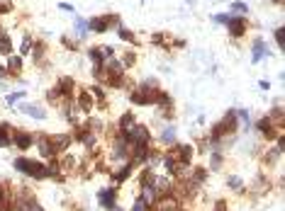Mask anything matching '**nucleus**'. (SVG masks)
Listing matches in <instances>:
<instances>
[{"mask_svg": "<svg viewBox=\"0 0 285 211\" xmlns=\"http://www.w3.org/2000/svg\"><path fill=\"white\" fill-rule=\"evenodd\" d=\"M13 165H15V170H17L20 175H25V177H30V180H37V182L49 180V172H47V160H39V158H27V155H17V158L13 160Z\"/></svg>", "mask_w": 285, "mask_h": 211, "instance_id": "1", "label": "nucleus"}, {"mask_svg": "<svg viewBox=\"0 0 285 211\" xmlns=\"http://www.w3.org/2000/svg\"><path fill=\"white\" fill-rule=\"evenodd\" d=\"M117 27H122V17L117 13H105V15H95L88 20V32L93 34H107Z\"/></svg>", "mask_w": 285, "mask_h": 211, "instance_id": "2", "label": "nucleus"}, {"mask_svg": "<svg viewBox=\"0 0 285 211\" xmlns=\"http://www.w3.org/2000/svg\"><path fill=\"white\" fill-rule=\"evenodd\" d=\"M127 141H129V148H134V146H154V134H151V126H147V124L136 121V124L132 126V131L127 134Z\"/></svg>", "mask_w": 285, "mask_h": 211, "instance_id": "3", "label": "nucleus"}, {"mask_svg": "<svg viewBox=\"0 0 285 211\" xmlns=\"http://www.w3.org/2000/svg\"><path fill=\"white\" fill-rule=\"evenodd\" d=\"M136 165L132 163V160H124V163H119L115 170H110V180H112V184L115 187H122V184H127L129 180H132V175H136Z\"/></svg>", "mask_w": 285, "mask_h": 211, "instance_id": "4", "label": "nucleus"}, {"mask_svg": "<svg viewBox=\"0 0 285 211\" xmlns=\"http://www.w3.org/2000/svg\"><path fill=\"white\" fill-rule=\"evenodd\" d=\"M224 27H227V34H229L232 39H236V42H239V39H244V37L249 34L251 22H249L244 15H232V17H229V22H227Z\"/></svg>", "mask_w": 285, "mask_h": 211, "instance_id": "5", "label": "nucleus"}, {"mask_svg": "<svg viewBox=\"0 0 285 211\" xmlns=\"http://www.w3.org/2000/svg\"><path fill=\"white\" fill-rule=\"evenodd\" d=\"M98 204H100L105 211H115V209L119 206V187L107 184V187L98 189Z\"/></svg>", "mask_w": 285, "mask_h": 211, "instance_id": "6", "label": "nucleus"}, {"mask_svg": "<svg viewBox=\"0 0 285 211\" xmlns=\"http://www.w3.org/2000/svg\"><path fill=\"white\" fill-rule=\"evenodd\" d=\"M81 155H76L73 151H66L59 155V170L64 177H71V175H78V167H81Z\"/></svg>", "mask_w": 285, "mask_h": 211, "instance_id": "7", "label": "nucleus"}, {"mask_svg": "<svg viewBox=\"0 0 285 211\" xmlns=\"http://www.w3.org/2000/svg\"><path fill=\"white\" fill-rule=\"evenodd\" d=\"M168 151L176 155V160H178V165H193V160H195V146H190V143H173V146H168Z\"/></svg>", "mask_w": 285, "mask_h": 211, "instance_id": "8", "label": "nucleus"}, {"mask_svg": "<svg viewBox=\"0 0 285 211\" xmlns=\"http://www.w3.org/2000/svg\"><path fill=\"white\" fill-rule=\"evenodd\" d=\"M54 90L61 95V102H64V100H73V97H76V90H78V83H76V78H71V75H61V78L54 83Z\"/></svg>", "mask_w": 285, "mask_h": 211, "instance_id": "9", "label": "nucleus"}, {"mask_svg": "<svg viewBox=\"0 0 285 211\" xmlns=\"http://www.w3.org/2000/svg\"><path fill=\"white\" fill-rule=\"evenodd\" d=\"M73 102H76L78 112H81V114H85V117H90V114L95 112V100H93V95L88 92V88H78V90H76Z\"/></svg>", "mask_w": 285, "mask_h": 211, "instance_id": "10", "label": "nucleus"}, {"mask_svg": "<svg viewBox=\"0 0 285 211\" xmlns=\"http://www.w3.org/2000/svg\"><path fill=\"white\" fill-rule=\"evenodd\" d=\"M10 143H13V148L27 153L30 148H34V134L32 131H25V129H15L13 136H10Z\"/></svg>", "mask_w": 285, "mask_h": 211, "instance_id": "11", "label": "nucleus"}, {"mask_svg": "<svg viewBox=\"0 0 285 211\" xmlns=\"http://www.w3.org/2000/svg\"><path fill=\"white\" fill-rule=\"evenodd\" d=\"M280 163H283V153H280L275 146H266V148L261 151V165H263L266 172L280 167Z\"/></svg>", "mask_w": 285, "mask_h": 211, "instance_id": "12", "label": "nucleus"}, {"mask_svg": "<svg viewBox=\"0 0 285 211\" xmlns=\"http://www.w3.org/2000/svg\"><path fill=\"white\" fill-rule=\"evenodd\" d=\"M251 129H256V134L263 138V141H275L278 138V129L273 126V121L268 119V117H261V119H256L253 124H251Z\"/></svg>", "mask_w": 285, "mask_h": 211, "instance_id": "13", "label": "nucleus"}, {"mask_svg": "<svg viewBox=\"0 0 285 211\" xmlns=\"http://www.w3.org/2000/svg\"><path fill=\"white\" fill-rule=\"evenodd\" d=\"M270 189V172H266V170H261V172H256V177L246 184V192H251L253 196H258V194H266Z\"/></svg>", "mask_w": 285, "mask_h": 211, "instance_id": "14", "label": "nucleus"}, {"mask_svg": "<svg viewBox=\"0 0 285 211\" xmlns=\"http://www.w3.org/2000/svg\"><path fill=\"white\" fill-rule=\"evenodd\" d=\"M30 56H32V63H34V66H44V63H47V56H49V44H47V39L34 37Z\"/></svg>", "mask_w": 285, "mask_h": 211, "instance_id": "15", "label": "nucleus"}, {"mask_svg": "<svg viewBox=\"0 0 285 211\" xmlns=\"http://www.w3.org/2000/svg\"><path fill=\"white\" fill-rule=\"evenodd\" d=\"M34 146H37V153H39V160H49L54 158V146H51V136L49 134H34Z\"/></svg>", "mask_w": 285, "mask_h": 211, "instance_id": "16", "label": "nucleus"}, {"mask_svg": "<svg viewBox=\"0 0 285 211\" xmlns=\"http://www.w3.org/2000/svg\"><path fill=\"white\" fill-rule=\"evenodd\" d=\"M173 177L171 175H166V172H156L154 175V189H156V194L159 196H164V194H171L173 192Z\"/></svg>", "mask_w": 285, "mask_h": 211, "instance_id": "17", "label": "nucleus"}, {"mask_svg": "<svg viewBox=\"0 0 285 211\" xmlns=\"http://www.w3.org/2000/svg\"><path fill=\"white\" fill-rule=\"evenodd\" d=\"M49 136H51V146H54V153H56V155L71 151V146H73L71 131H68V134H49Z\"/></svg>", "mask_w": 285, "mask_h": 211, "instance_id": "18", "label": "nucleus"}, {"mask_svg": "<svg viewBox=\"0 0 285 211\" xmlns=\"http://www.w3.org/2000/svg\"><path fill=\"white\" fill-rule=\"evenodd\" d=\"M263 59H270V51H268L266 42H263L261 37H256V39L251 42V63H261Z\"/></svg>", "mask_w": 285, "mask_h": 211, "instance_id": "19", "label": "nucleus"}, {"mask_svg": "<svg viewBox=\"0 0 285 211\" xmlns=\"http://www.w3.org/2000/svg\"><path fill=\"white\" fill-rule=\"evenodd\" d=\"M159 143H161L164 148H168V146L178 143V131H176V126H173L171 121H166V124L161 126V134H159Z\"/></svg>", "mask_w": 285, "mask_h": 211, "instance_id": "20", "label": "nucleus"}, {"mask_svg": "<svg viewBox=\"0 0 285 211\" xmlns=\"http://www.w3.org/2000/svg\"><path fill=\"white\" fill-rule=\"evenodd\" d=\"M102 68H105V78H119V75H124V73H127V71H124V66H122V61H119L117 56L105 59Z\"/></svg>", "mask_w": 285, "mask_h": 211, "instance_id": "21", "label": "nucleus"}, {"mask_svg": "<svg viewBox=\"0 0 285 211\" xmlns=\"http://www.w3.org/2000/svg\"><path fill=\"white\" fill-rule=\"evenodd\" d=\"M20 112H25L27 117H32V119H39V121L49 119V112H47L42 105H34V102H22V105H20Z\"/></svg>", "mask_w": 285, "mask_h": 211, "instance_id": "22", "label": "nucleus"}, {"mask_svg": "<svg viewBox=\"0 0 285 211\" xmlns=\"http://www.w3.org/2000/svg\"><path fill=\"white\" fill-rule=\"evenodd\" d=\"M134 124H136V114H134L132 109H127V112H122V114H119V119L115 121V126H117V131H119V134H124V136H127V134L132 131V126H134Z\"/></svg>", "mask_w": 285, "mask_h": 211, "instance_id": "23", "label": "nucleus"}, {"mask_svg": "<svg viewBox=\"0 0 285 211\" xmlns=\"http://www.w3.org/2000/svg\"><path fill=\"white\" fill-rule=\"evenodd\" d=\"M159 167H164V172L166 175H171V177H176V170H178V160H176V155L168 151V148H164L161 151V163H159Z\"/></svg>", "mask_w": 285, "mask_h": 211, "instance_id": "24", "label": "nucleus"}, {"mask_svg": "<svg viewBox=\"0 0 285 211\" xmlns=\"http://www.w3.org/2000/svg\"><path fill=\"white\" fill-rule=\"evenodd\" d=\"M5 68H8L10 78H20V75H22V71H25V59H22L20 54H10V56H8Z\"/></svg>", "mask_w": 285, "mask_h": 211, "instance_id": "25", "label": "nucleus"}, {"mask_svg": "<svg viewBox=\"0 0 285 211\" xmlns=\"http://www.w3.org/2000/svg\"><path fill=\"white\" fill-rule=\"evenodd\" d=\"M129 102L134 105V107H151V97L141 90L139 85H134L132 90H129Z\"/></svg>", "mask_w": 285, "mask_h": 211, "instance_id": "26", "label": "nucleus"}, {"mask_svg": "<svg viewBox=\"0 0 285 211\" xmlns=\"http://www.w3.org/2000/svg\"><path fill=\"white\" fill-rule=\"evenodd\" d=\"M270 121H273V126L278 129V131H285V109H283V105H280V100L275 102V107L266 114Z\"/></svg>", "mask_w": 285, "mask_h": 211, "instance_id": "27", "label": "nucleus"}, {"mask_svg": "<svg viewBox=\"0 0 285 211\" xmlns=\"http://www.w3.org/2000/svg\"><path fill=\"white\" fill-rule=\"evenodd\" d=\"M227 163V153L224 151H210V160H207V170L212 172H219Z\"/></svg>", "mask_w": 285, "mask_h": 211, "instance_id": "28", "label": "nucleus"}, {"mask_svg": "<svg viewBox=\"0 0 285 211\" xmlns=\"http://www.w3.org/2000/svg\"><path fill=\"white\" fill-rule=\"evenodd\" d=\"M141 90H144L149 97H151V102H154V97L159 95V90H161V83H159V78H144L141 83H136Z\"/></svg>", "mask_w": 285, "mask_h": 211, "instance_id": "29", "label": "nucleus"}, {"mask_svg": "<svg viewBox=\"0 0 285 211\" xmlns=\"http://www.w3.org/2000/svg\"><path fill=\"white\" fill-rule=\"evenodd\" d=\"M195 184H205L207 182V177H210V170H207V165H193V170H190V175H188Z\"/></svg>", "mask_w": 285, "mask_h": 211, "instance_id": "30", "label": "nucleus"}, {"mask_svg": "<svg viewBox=\"0 0 285 211\" xmlns=\"http://www.w3.org/2000/svg\"><path fill=\"white\" fill-rule=\"evenodd\" d=\"M227 187H229L234 194H239V196L246 194V182H244V177H239V175H227Z\"/></svg>", "mask_w": 285, "mask_h": 211, "instance_id": "31", "label": "nucleus"}, {"mask_svg": "<svg viewBox=\"0 0 285 211\" xmlns=\"http://www.w3.org/2000/svg\"><path fill=\"white\" fill-rule=\"evenodd\" d=\"M151 107H156V109H166V107H173V97H171V92L161 88V90H159V95L154 97Z\"/></svg>", "mask_w": 285, "mask_h": 211, "instance_id": "32", "label": "nucleus"}, {"mask_svg": "<svg viewBox=\"0 0 285 211\" xmlns=\"http://www.w3.org/2000/svg\"><path fill=\"white\" fill-rule=\"evenodd\" d=\"M119 61H122V66H124V71L129 73L136 63H139V54H136V49H127L122 56H119Z\"/></svg>", "mask_w": 285, "mask_h": 211, "instance_id": "33", "label": "nucleus"}, {"mask_svg": "<svg viewBox=\"0 0 285 211\" xmlns=\"http://www.w3.org/2000/svg\"><path fill=\"white\" fill-rule=\"evenodd\" d=\"M115 32H117V37H119V39H122L124 44H132V46H139V39H136V32H134V30H127V27L122 25V27H117Z\"/></svg>", "mask_w": 285, "mask_h": 211, "instance_id": "34", "label": "nucleus"}, {"mask_svg": "<svg viewBox=\"0 0 285 211\" xmlns=\"http://www.w3.org/2000/svg\"><path fill=\"white\" fill-rule=\"evenodd\" d=\"M13 49H15L13 37L3 30V32H0V56H10V54H13Z\"/></svg>", "mask_w": 285, "mask_h": 211, "instance_id": "35", "label": "nucleus"}, {"mask_svg": "<svg viewBox=\"0 0 285 211\" xmlns=\"http://www.w3.org/2000/svg\"><path fill=\"white\" fill-rule=\"evenodd\" d=\"M73 34H76V39H78V42H83V39L88 37V20L76 17V20H73Z\"/></svg>", "mask_w": 285, "mask_h": 211, "instance_id": "36", "label": "nucleus"}, {"mask_svg": "<svg viewBox=\"0 0 285 211\" xmlns=\"http://www.w3.org/2000/svg\"><path fill=\"white\" fill-rule=\"evenodd\" d=\"M85 56H88V61H90V63H98V66H100V63H105L102 46H95V44H93V46H88V49H85Z\"/></svg>", "mask_w": 285, "mask_h": 211, "instance_id": "37", "label": "nucleus"}, {"mask_svg": "<svg viewBox=\"0 0 285 211\" xmlns=\"http://www.w3.org/2000/svg\"><path fill=\"white\" fill-rule=\"evenodd\" d=\"M154 46H161V49H168V44H171V37L168 34H164V32H156V34H151V39H149Z\"/></svg>", "mask_w": 285, "mask_h": 211, "instance_id": "38", "label": "nucleus"}, {"mask_svg": "<svg viewBox=\"0 0 285 211\" xmlns=\"http://www.w3.org/2000/svg\"><path fill=\"white\" fill-rule=\"evenodd\" d=\"M10 194H13V187H10L8 182H0V209H5Z\"/></svg>", "mask_w": 285, "mask_h": 211, "instance_id": "39", "label": "nucleus"}, {"mask_svg": "<svg viewBox=\"0 0 285 211\" xmlns=\"http://www.w3.org/2000/svg\"><path fill=\"white\" fill-rule=\"evenodd\" d=\"M78 44H81V42H78L73 34H64V37H61V46L68 49V51H78Z\"/></svg>", "mask_w": 285, "mask_h": 211, "instance_id": "40", "label": "nucleus"}, {"mask_svg": "<svg viewBox=\"0 0 285 211\" xmlns=\"http://www.w3.org/2000/svg\"><path fill=\"white\" fill-rule=\"evenodd\" d=\"M32 42H34V37L32 34H25L22 37V42H20V56L25 59V56H30V51H32Z\"/></svg>", "mask_w": 285, "mask_h": 211, "instance_id": "41", "label": "nucleus"}, {"mask_svg": "<svg viewBox=\"0 0 285 211\" xmlns=\"http://www.w3.org/2000/svg\"><path fill=\"white\" fill-rule=\"evenodd\" d=\"M273 39H275L278 51H283V49H285V27H275V30H273Z\"/></svg>", "mask_w": 285, "mask_h": 211, "instance_id": "42", "label": "nucleus"}, {"mask_svg": "<svg viewBox=\"0 0 285 211\" xmlns=\"http://www.w3.org/2000/svg\"><path fill=\"white\" fill-rule=\"evenodd\" d=\"M229 13H232V15H244V17H246L249 5H246V3H241V0H236V3H229Z\"/></svg>", "mask_w": 285, "mask_h": 211, "instance_id": "43", "label": "nucleus"}, {"mask_svg": "<svg viewBox=\"0 0 285 211\" xmlns=\"http://www.w3.org/2000/svg\"><path fill=\"white\" fill-rule=\"evenodd\" d=\"M90 75H93V80H95V83H102V80H105V68H102V63H100V66H98V63H93Z\"/></svg>", "mask_w": 285, "mask_h": 211, "instance_id": "44", "label": "nucleus"}, {"mask_svg": "<svg viewBox=\"0 0 285 211\" xmlns=\"http://www.w3.org/2000/svg\"><path fill=\"white\" fill-rule=\"evenodd\" d=\"M15 10V3H13V0H0V17H3V15H10Z\"/></svg>", "mask_w": 285, "mask_h": 211, "instance_id": "45", "label": "nucleus"}, {"mask_svg": "<svg viewBox=\"0 0 285 211\" xmlns=\"http://www.w3.org/2000/svg\"><path fill=\"white\" fill-rule=\"evenodd\" d=\"M229 17H232L229 10H227V13H217V15H212V22H215V25H227Z\"/></svg>", "mask_w": 285, "mask_h": 211, "instance_id": "46", "label": "nucleus"}, {"mask_svg": "<svg viewBox=\"0 0 285 211\" xmlns=\"http://www.w3.org/2000/svg\"><path fill=\"white\" fill-rule=\"evenodd\" d=\"M8 105H15V102H20V100H25V90H17V92H10L8 97Z\"/></svg>", "mask_w": 285, "mask_h": 211, "instance_id": "47", "label": "nucleus"}, {"mask_svg": "<svg viewBox=\"0 0 285 211\" xmlns=\"http://www.w3.org/2000/svg\"><path fill=\"white\" fill-rule=\"evenodd\" d=\"M212 211H229V201L227 199H217L212 204Z\"/></svg>", "mask_w": 285, "mask_h": 211, "instance_id": "48", "label": "nucleus"}, {"mask_svg": "<svg viewBox=\"0 0 285 211\" xmlns=\"http://www.w3.org/2000/svg\"><path fill=\"white\" fill-rule=\"evenodd\" d=\"M102 56H105V59H112V56H117V49L110 46V44H105V46H102Z\"/></svg>", "mask_w": 285, "mask_h": 211, "instance_id": "49", "label": "nucleus"}, {"mask_svg": "<svg viewBox=\"0 0 285 211\" xmlns=\"http://www.w3.org/2000/svg\"><path fill=\"white\" fill-rule=\"evenodd\" d=\"M59 10H64V13H71V15H76V8H73L71 3H59Z\"/></svg>", "mask_w": 285, "mask_h": 211, "instance_id": "50", "label": "nucleus"}, {"mask_svg": "<svg viewBox=\"0 0 285 211\" xmlns=\"http://www.w3.org/2000/svg\"><path fill=\"white\" fill-rule=\"evenodd\" d=\"M13 143H10V136H5V134H0V148H10Z\"/></svg>", "mask_w": 285, "mask_h": 211, "instance_id": "51", "label": "nucleus"}, {"mask_svg": "<svg viewBox=\"0 0 285 211\" xmlns=\"http://www.w3.org/2000/svg\"><path fill=\"white\" fill-rule=\"evenodd\" d=\"M5 78H10V73H8L5 66H0V80H5Z\"/></svg>", "mask_w": 285, "mask_h": 211, "instance_id": "52", "label": "nucleus"}, {"mask_svg": "<svg viewBox=\"0 0 285 211\" xmlns=\"http://www.w3.org/2000/svg\"><path fill=\"white\" fill-rule=\"evenodd\" d=\"M258 88H261V90H270V80H261Z\"/></svg>", "mask_w": 285, "mask_h": 211, "instance_id": "53", "label": "nucleus"}, {"mask_svg": "<svg viewBox=\"0 0 285 211\" xmlns=\"http://www.w3.org/2000/svg\"><path fill=\"white\" fill-rule=\"evenodd\" d=\"M268 3H273V5H283L285 0H268Z\"/></svg>", "mask_w": 285, "mask_h": 211, "instance_id": "54", "label": "nucleus"}]
</instances>
